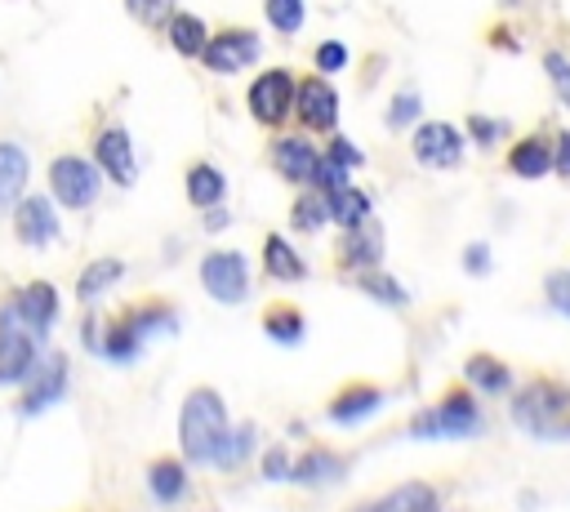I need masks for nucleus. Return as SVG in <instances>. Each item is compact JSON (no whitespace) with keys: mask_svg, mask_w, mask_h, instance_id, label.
Returning a JSON list of instances; mask_svg holds the SVG:
<instances>
[{"mask_svg":"<svg viewBox=\"0 0 570 512\" xmlns=\"http://www.w3.org/2000/svg\"><path fill=\"white\" fill-rule=\"evenodd\" d=\"M178 436H183V454L196 459V463H218L232 427H227V410H223V396L214 387H196L187 392L183 401V414H178Z\"/></svg>","mask_w":570,"mask_h":512,"instance_id":"obj_1","label":"nucleus"},{"mask_svg":"<svg viewBox=\"0 0 570 512\" xmlns=\"http://www.w3.org/2000/svg\"><path fill=\"white\" fill-rule=\"evenodd\" d=\"M512 423L539 441H570V387L557 378H534L512 401Z\"/></svg>","mask_w":570,"mask_h":512,"instance_id":"obj_2","label":"nucleus"},{"mask_svg":"<svg viewBox=\"0 0 570 512\" xmlns=\"http://www.w3.org/2000/svg\"><path fill=\"white\" fill-rule=\"evenodd\" d=\"M151 329H174L169 307H125V316H116L107 325V334L98 338V352L111 361H129V356H138V347L147 343Z\"/></svg>","mask_w":570,"mask_h":512,"instance_id":"obj_3","label":"nucleus"},{"mask_svg":"<svg viewBox=\"0 0 570 512\" xmlns=\"http://www.w3.org/2000/svg\"><path fill=\"white\" fill-rule=\"evenodd\" d=\"M36 365V338H31V325L22 321L18 303L0 307V383H18L27 378Z\"/></svg>","mask_w":570,"mask_h":512,"instance_id":"obj_4","label":"nucleus"},{"mask_svg":"<svg viewBox=\"0 0 570 512\" xmlns=\"http://www.w3.org/2000/svg\"><path fill=\"white\" fill-rule=\"evenodd\" d=\"M476 427H481V414H476V405H472L468 392H450L441 405L423 410L410 423L414 436H472Z\"/></svg>","mask_w":570,"mask_h":512,"instance_id":"obj_5","label":"nucleus"},{"mask_svg":"<svg viewBox=\"0 0 570 512\" xmlns=\"http://www.w3.org/2000/svg\"><path fill=\"white\" fill-rule=\"evenodd\" d=\"M294 102H298V85H294V76L281 71V67L263 71V76L249 85V116H254L258 125H281Z\"/></svg>","mask_w":570,"mask_h":512,"instance_id":"obj_6","label":"nucleus"},{"mask_svg":"<svg viewBox=\"0 0 570 512\" xmlns=\"http://www.w3.org/2000/svg\"><path fill=\"white\" fill-rule=\"evenodd\" d=\"M200 285L218 303H240L249 294V267H245V258L236 249H214L200 263Z\"/></svg>","mask_w":570,"mask_h":512,"instance_id":"obj_7","label":"nucleus"},{"mask_svg":"<svg viewBox=\"0 0 570 512\" xmlns=\"http://www.w3.org/2000/svg\"><path fill=\"white\" fill-rule=\"evenodd\" d=\"M49 187L67 209H85L98 196V169L89 160H80V156H58L49 165Z\"/></svg>","mask_w":570,"mask_h":512,"instance_id":"obj_8","label":"nucleus"},{"mask_svg":"<svg viewBox=\"0 0 570 512\" xmlns=\"http://www.w3.org/2000/svg\"><path fill=\"white\" fill-rule=\"evenodd\" d=\"M463 156V134L445 120H428L414 129V160L428 169H454Z\"/></svg>","mask_w":570,"mask_h":512,"instance_id":"obj_9","label":"nucleus"},{"mask_svg":"<svg viewBox=\"0 0 570 512\" xmlns=\"http://www.w3.org/2000/svg\"><path fill=\"white\" fill-rule=\"evenodd\" d=\"M200 58H205L209 71L232 76V71H240V67H249V62L258 58V36H254V31H218V36L205 45Z\"/></svg>","mask_w":570,"mask_h":512,"instance_id":"obj_10","label":"nucleus"},{"mask_svg":"<svg viewBox=\"0 0 570 512\" xmlns=\"http://www.w3.org/2000/svg\"><path fill=\"white\" fill-rule=\"evenodd\" d=\"M94 156H98V169H107V178H111V183L129 187V183L138 178L134 142H129V134H125L120 125H111V129H102V134H98V142H94Z\"/></svg>","mask_w":570,"mask_h":512,"instance_id":"obj_11","label":"nucleus"},{"mask_svg":"<svg viewBox=\"0 0 570 512\" xmlns=\"http://www.w3.org/2000/svg\"><path fill=\"white\" fill-rule=\"evenodd\" d=\"M13 232L22 245H49L58 236V214L45 196H27L13 205Z\"/></svg>","mask_w":570,"mask_h":512,"instance_id":"obj_12","label":"nucleus"},{"mask_svg":"<svg viewBox=\"0 0 570 512\" xmlns=\"http://www.w3.org/2000/svg\"><path fill=\"white\" fill-rule=\"evenodd\" d=\"M294 107H298V116H303L307 129H334V120H338V93L321 76H312V80L298 85V102Z\"/></svg>","mask_w":570,"mask_h":512,"instance_id":"obj_13","label":"nucleus"},{"mask_svg":"<svg viewBox=\"0 0 570 512\" xmlns=\"http://www.w3.org/2000/svg\"><path fill=\"white\" fill-rule=\"evenodd\" d=\"M13 303H18L22 321H27L36 334H45V329L53 325V316H58V289H53L49 280H31V285H22Z\"/></svg>","mask_w":570,"mask_h":512,"instance_id":"obj_14","label":"nucleus"},{"mask_svg":"<svg viewBox=\"0 0 570 512\" xmlns=\"http://www.w3.org/2000/svg\"><path fill=\"white\" fill-rule=\"evenodd\" d=\"M272 156H276V174L289 178V183H312V174H316V165H321V156H316L312 142H303V138H281V142L272 147Z\"/></svg>","mask_w":570,"mask_h":512,"instance_id":"obj_15","label":"nucleus"},{"mask_svg":"<svg viewBox=\"0 0 570 512\" xmlns=\"http://www.w3.org/2000/svg\"><path fill=\"white\" fill-rule=\"evenodd\" d=\"M67 392V361L62 356H49L45 361V370L36 374V383H31V392L22 396V414H36V410H45V405H53L58 396Z\"/></svg>","mask_w":570,"mask_h":512,"instance_id":"obj_16","label":"nucleus"},{"mask_svg":"<svg viewBox=\"0 0 570 512\" xmlns=\"http://www.w3.org/2000/svg\"><path fill=\"white\" fill-rule=\"evenodd\" d=\"M379 405H383V392H379V387L352 383V387H343V392L330 401V419H334V423H361V419H370Z\"/></svg>","mask_w":570,"mask_h":512,"instance_id":"obj_17","label":"nucleus"},{"mask_svg":"<svg viewBox=\"0 0 570 512\" xmlns=\"http://www.w3.org/2000/svg\"><path fill=\"white\" fill-rule=\"evenodd\" d=\"M27 151L18 142H0V209L18 205L22 187H27Z\"/></svg>","mask_w":570,"mask_h":512,"instance_id":"obj_18","label":"nucleus"},{"mask_svg":"<svg viewBox=\"0 0 570 512\" xmlns=\"http://www.w3.org/2000/svg\"><path fill=\"white\" fill-rule=\"evenodd\" d=\"M263 267H267V276H276V280H303L307 276V263L294 254V245L285 240V236H267L263 240Z\"/></svg>","mask_w":570,"mask_h":512,"instance_id":"obj_19","label":"nucleus"},{"mask_svg":"<svg viewBox=\"0 0 570 512\" xmlns=\"http://www.w3.org/2000/svg\"><path fill=\"white\" fill-rule=\"evenodd\" d=\"M374 512H441V499H436V490H432V485L410 481V485L392 490L387 499H379V503H374Z\"/></svg>","mask_w":570,"mask_h":512,"instance_id":"obj_20","label":"nucleus"},{"mask_svg":"<svg viewBox=\"0 0 570 512\" xmlns=\"http://www.w3.org/2000/svg\"><path fill=\"white\" fill-rule=\"evenodd\" d=\"M223 191H227L223 169H214V165H205V160L187 169V200H191V205L209 209V205H218V200H223Z\"/></svg>","mask_w":570,"mask_h":512,"instance_id":"obj_21","label":"nucleus"},{"mask_svg":"<svg viewBox=\"0 0 570 512\" xmlns=\"http://www.w3.org/2000/svg\"><path fill=\"white\" fill-rule=\"evenodd\" d=\"M379 254H383L379 227H347L343 249H338V258H343L347 267H374V263H379Z\"/></svg>","mask_w":570,"mask_h":512,"instance_id":"obj_22","label":"nucleus"},{"mask_svg":"<svg viewBox=\"0 0 570 512\" xmlns=\"http://www.w3.org/2000/svg\"><path fill=\"white\" fill-rule=\"evenodd\" d=\"M263 334L272 338V343H281V347H294V343H303V334H307V325H303V312L298 307H267L263 312Z\"/></svg>","mask_w":570,"mask_h":512,"instance_id":"obj_23","label":"nucleus"},{"mask_svg":"<svg viewBox=\"0 0 570 512\" xmlns=\"http://www.w3.org/2000/svg\"><path fill=\"white\" fill-rule=\"evenodd\" d=\"M147 485H151L156 503H178L183 490H187V472H183L178 459H156V463L147 467Z\"/></svg>","mask_w":570,"mask_h":512,"instance_id":"obj_24","label":"nucleus"},{"mask_svg":"<svg viewBox=\"0 0 570 512\" xmlns=\"http://www.w3.org/2000/svg\"><path fill=\"white\" fill-rule=\"evenodd\" d=\"M508 169L517 178H543L552 169V151L539 142V138H521L512 151H508Z\"/></svg>","mask_w":570,"mask_h":512,"instance_id":"obj_25","label":"nucleus"},{"mask_svg":"<svg viewBox=\"0 0 570 512\" xmlns=\"http://www.w3.org/2000/svg\"><path fill=\"white\" fill-rule=\"evenodd\" d=\"M330 218H334L338 227H361V223L370 218V196L356 191L352 183L338 187V191H330Z\"/></svg>","mask_w":570,"mask_h":512,"instance_id":"obj_26","label":"nucleus"},{"mask_svg":"<svg viewBox=\"0 0 570 512\" xmlns=\"http://www.w3.org/2000/svg\"><path fill=\"white\" fill-rule=\"evenodd\" d=\"M169 45H174L178 53H187V58L205 53V45H209L205 22H200L196 13H174V18H169Z\"/></svg>","mask_w":570,"mask_h":512,"instance_id":"obj_27","label":"nucleus"},{"mask_svg":"<svg viewBox=\"0 0 570 512\" xmlns=\"http://www.w3.org/2000/svg\"><path fill=\"white\" fill-rule=\"evenodd\" d=\"M120 272H125V263H120V258H94V263L80 272V280H76V294L89 303V298H98L107 285H116V280H120Z\"/></svg>","mask_w":570,"mask_h":512,"instance_id":"obj_28","label":"nucleus"},{"mask_svg":"<svg viewBox=\"0 0 570 512\" xmlns=\"http://www.w3.org/2000/svg\"><path fill=\"white\" fill-rule=\"evenodd\" d=\"M463 374H468V383H476V387H485V392H503V387L512 383L508 365L494 361V356H472V361L463 365Z\"/></svg>","mask_w":570,"mask_h":512,"instance_id":"obj_29","label":"nucleus"},{"mask_svg":"<svg viewBox=\"0 0 570 512\" xmlns=\"http://www.w3.org/2000/svg\"><path fill=\"white\" fill-rule=\"evenodd\" d=\"M289 218H294L298 232H321V227L330 223V196H325V191H321V196H298Z\"/></svg>","mask_w":570,"mask_h":512,"instance_id":"obj_30","label":"nucleus"},{"mask_svg":"<svg viewBox=\"0 0 570 512\" xmlns=\"http://www.w3.org/2000/svg\"><path fill=\"white\" fill-rule=\"evenodd\" d=\"M343 472V463L334 459V454H325V450H312V454H303V463H294V481H303V485H312V481H334Z\"/></svg>","mask_w":570,"mask_h":512,"instance_id":"obj_31","label":"nucleus"},{"mask_svg":"<svg viewBox=\"0 0 570 512\" xmlns=\"http://www.w3.org/2000/svg\"><path fill=\"white\" fill-rule=\"evenodd\" d=\"M254 441H258V432H254V423H240V427H232V436H227V445H223V454H218V467H236L249 450H254Z\"/></svg>","mask_w":570,"mask_h":512,"instance_id":"obj_32","label":"nucleus"},{"mask_svg":"<svg viewBox=\"0 0 570 512\" xmlns=\"http://www.w3.org/2000/svg\"><path fill=\"white\" fill-rule=\"evenodd\" d=\"M263 9H267V22L285 36H294L303 27V0H267Z\"/></svg>","mask_w":570,"mask_h":512,"instance_id":"obj_33","label":"nucleus"},{"mask_svg":"<svg viewBox=\"0 0 570 512\" xmlns=\"http://www.w3.org/2000/svg\"><path fill=\"white\" fill-rule=\"evenodd\" d=\"M125 9L142 27H169V18H174V0H125Z\"/></svg>","mask_w":570,"mask_h":512,"instance_id":"obj_34","label":"nucleus"},{"mask_svg":"<svg viewBox=\"0 0 570 512\" xmlns=\"http://www.w3.org/2000/svg\"><path fill=\"white\" fill-rule=\"evenodd\" d=\"M356 285H361L370 298H379V303H405V289H401L392 276H383V272H365V276H356Z\"/></svg>","mask_w":570,"mask_h":512,"instance_id":"obj_35","label":"nucleus"},{"mask_svg":"<svg viewBox=\"0 0 570 512\" xmlns=\"http://www.w3.org/2000/svg\"><path fill=\"white\" fill-rule=\"evenodd\" d=\"M312 183L330 196V191H338V187H347V169L334 160V156H321V165H316V174H312Z\"/></svg>","mask_w":570,"mask_h":512,"instance_id":"obj_36","label":"nucleus"},{"mask_svg":"<svg viewBox=\"0 0 570 512\" xmlns=\"http://www.w3.org/2000/svg\"><path fill=\"white\" fill-rule=\"evenodd\" d=\"M543 294H548V303H552L561 316H570V272H552V276L543 280Z\"/></svg>","mask_w":570,"mask_h":512,"instance_id":"obj_37","label":"nucleus"},{"mask_svg":"<svg viewBox=\"0 0 570 512\" xmlns=\"http://www.w3.org/2000/svg\"><path fill=\"white\" fill-rule=\"evenodd\" d=\"M316 67L330 76V71H343L347 67V45H338V40H325V45H316Z\"/></svg>","mask_w":570,"mask_h":512,"instance_id":"obj_38","label":"nucleus"},{"mask_svg":"<svg viewBox=\"0 0 570 512\" xmlns=\"http://www.w3.org/2000/svg\"><path fill=\"white\" fill-rule=\"evenodd\" d=\"M414 116H419V93H396L392 107H387V125L401 129V125H410Z\"/></svg>","mask_w":570,"mask_h":512,"instance_id":"obj_39","label":"nucleus"},{"mask_svg":"<svg viewBox=\"0 0 570 512\" xmlns=\"http://www.w3.org/2000/svg\"><path fill=\"white\" fill-rule=\"evenodd\" d=\"M263 476H267V481H285V476H294V463H289V450H285V445H276V450L263 454Z\"/></svg>","mask_w":570,"mask_h":512,"instance_id":"obj_40","label":"nucleus"},{"mask_svg":"<svg viewBox=\"0 0 570 512\" xmlns=\"http://www.w3.org/2000/svg\"><path fill=\"white\" fill-rule=\"evenodd\" d=\"M543 67H548V76H552L557 93H561V98H566V107H570V62H566L561 53H548V58H543Z\"/></svg>","mask_w":570,"mask_h":512,"instance_id":"obj_41","label":"nucleus"},{"mask_svg":"<svg viewBox=\"0 0 570 512\" xmlns=\"http://www.w3.org/2000/svg\"><path fill=\"white\" fill-rule=\"evenodd\" d=\"M325 156H334V160H338V165H343V169H356V165H361V151H356V147H352V142H347V138H334V142H330V151H325Z\"/></svg>","mask_w":570,"mask_h":512,"instance_id":"obj_42","label":"nucleus"},{"mask_svg":"<svg viewBox=\"0 0 570 512\" xmlns=\"http://www.w3.org/2000/svg\"><path fill=\"white\" fill-rule=\"evenodd\" d=\"M552 169L570 178V134H566V129H557V147H552Z\"/></svg>","mask_w":570,"mask_h":512,"instance_id":"obj_43","label":"nucleus"},{"mask_svg":"<svg viewBox=\"0 0 570 512\" xmlns=\"http://www.w3.org/2000/svg\"><path fill=\"white\" fill-rule=\"evenodd\" d=\"M468 129H472V138H476V142H494L503 125H499V120H485V116H472V120H468Z\"/></svg>","mask_w":570,"mask_h":512,"instance_id":"obj_44","label":"nucleus"},{"mask_svg":"<svg viewBox=\"0 0 570 512\" xmlns=\"http://www.w3.org/2000/svg\"><path fill=\"white\" fill-rule=\"evenodd\" d=\"M463 263H468V272H485V267H490V249H485V245H472V249L463 254Z\"/></svg>","mask_w":570,"mask_h":512,"instance_id":"obj_45","label":"nucleus"},{"mask_svg":"<svg viewBox=\"0 0 570 512\" xmlns=\"http://www.w3.org/2000/svg\"><path fill=\"white\" fill-rule=\"evenodd\" d=\"M205 223H209V227H223V223H227V214H223V209H205Z\"/></svg>","mask_w":570,"mask_h":512,"instance_id":"obj_46","label":"nucleus"},{"mask_svg":"<svg viewBox=\"0 0 570 512\" xmlns=\"http://www.w3.org/2000/svg\"><path fill=\"white\" fill-rule=\"evenodd\" d=\"M361 512H374V503H370V508H361Z\"/></svg>","mask_w":570,"mask_h":512,"instance_id":"obj_47","label":"nucleus"}]
</instances>
